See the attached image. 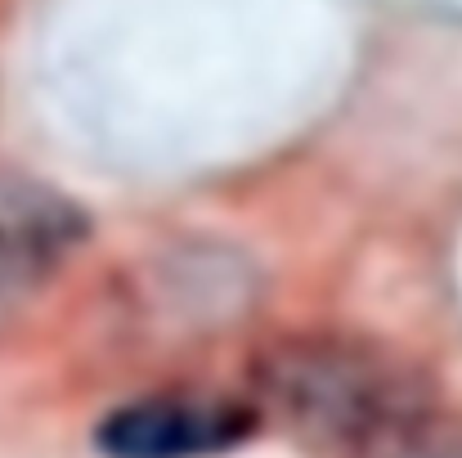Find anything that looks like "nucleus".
Segmentation results:
<instances>
[{
    "mask_svg": "<svg viewBox=\"0 0 462 458\" xmlns=\"http://www.w3.org/2000/svg\"><path fill=\"white\" fill-rule=\"evenodd\" d=\"M252 400L288 432L337 454H364L382 436L436 409L422 364L350 332H292L252 364Z\"/></svg>",
    "mask_w": 462,
    "mask_h": 458,
    "instance_id": "f257e3e1",
    "label": "nucleus"
},
{
    "mask_svg": "<svg viewBox=\"0 0 462 458\" xmlns=\"http://www.w3.org/2000/svg\"><path fill=\"white\" fill-rule=\"evenodd\" d=\"M265 423L256 400L225 391H157L113 409L95 427L108 458H216L247 445Z\"/></svg>",
    "mask_w": 462,
    "mask_h": 458,
    "instance_id": "f03ea898",
    "label": "nucleus"
},
{
    "mask_svg": "<svg viewBox=\"0 0 462 458\" xmlns=\"http://www.w3.org/2000/svg\"><path fill=\"white\" fill-rule=\"evenodd\" d=\"M90 238V216L63 189L0 175V305L45 288Z\"/></svg>",
    "mask_w": 462,
    "mask_h": 458,
    "instance_id": "7ed1b4c3",
    "label": "nucleus"
},
{
    "mask_svg": "<svg viewBox=\"0 0 462 458\" xmlns=\"http://www.w3.org/2000/svg\"><path fill=\"white\" fill-rule=\"evenodd\" d=\"M355 458H462V414H422Z\"/></svg>",
    "mask_w": 462,
    "mask_h": 458,
    "instance_id": "20e7f679",
    "label": "nucleus"
}]
</instances>
